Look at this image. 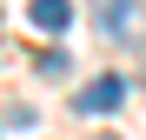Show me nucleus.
<instances>
[{
	"label": "nucleus",
	"instance_id": "obj_1",
	"mask_svg": "<svg viewBox=\"0 0 146 140\" xmlns=\"http://www.w3.org/2000/svg\"><path fill=\"white\" fill-rule=\"evenodd\" d=\"M93 20H100V33H106V40L126 47L133 20H139V0H93Z\"/></svg>",
	"mask_w": 146,
	"mask_h": 140
},
{
	"label": "nucleus",
	"instance_id": "obj_2",
	"mask_svg": "<svg viewBox=\"0 0 146 140\" xmlns=\"http://www.w3.org/2000/svg\"><path fill=\"white\" fill-rule=\"evenodd\" d=\"M119 100H126V80H113V74H100L93 87H80V93H73V107H80V113H113Z\"/></svg>",
	"mask_w": 146,
	"mask_h": 140
},
{
	"label": "nucleus",
	"instance_id": "obj_3",
	"mask_svg": "<svg viewBox=\"0 0 146 140\" xmlns=\"http://www.w3.org/2000/svg\"><path fill=\"white\" fill-rule=\"evenodd\" d=\"M33 27H46V33H66V20H73V0H33Z\"/></svg>",
	"mask_w": 146,
	"mask_h": 140
}]
</instances>
